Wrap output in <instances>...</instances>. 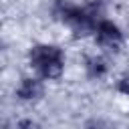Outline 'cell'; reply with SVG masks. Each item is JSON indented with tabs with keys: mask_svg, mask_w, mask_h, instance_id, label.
I'll use <instances>...</instances> for the list:
<instances>
[{
	"mask_svg": "<svg viewBox=\"0 0 129 129\" xmlns=\"http://www.w3.org/2000/svg\"><path fill=\"white\" fill-rule=\"evenodd\" d=\"M30 64L44 79H58L62 73V52L50 44H38L30 50Z\"/></svg>",
	"mask_w": 129,
	"mask_h": 129,
	"instance_id": "1",
	"label": "cell"
},
{
	"mask_svg": "<svg viewBox=\"0 0 129 129\" xmlns=\"http://www.w3.org/2000/svg\"><path fill=\"white\" fill-rule=\"evenodd\" d=\"M58 14H60V18H62L77 34H87V32L93 30V18H91L85 10H81V8H77V6L58 4Z\"/></svg>",
	"mask_w": 129,
	"mask_h": 129,
	"instance_id": "2",
	"label": "cell"
},
{
	"mask_svg": "<svg viewBox=\"0 0 129 129\" xmlns=\"http://www.w3.org/2000/svg\"><path fill=\"white\" fill-rule=\"evenodd\" d=\"M97 40L103 48H109V50H119L121 42H123V36H121V30L109 22V20H103L99 26H97Z\"/></svg>",
	"mask_w": 129,
	"mask_h": 129,
	"instance_id": "3",
	"label": "cell"
},
{
	"mask_svg": "<svg viewBox=\"0 0 129 129\" xmlns=\"http://www.w3.org/2000/svg\"><path fill=\"white\" fill-rule=\"evenodd\" d=\"M42 95V85L36 79H24L22 85L18 87V97L20 99H38Z\"/></svg>",
	"mask_w": 129,
	"mask_h": 129,
	"instance_id": "4",
	"label": "cell"
},
{
	"mask_svg": "<svg viewBox=\"0 0 129 129\" xmlns=\"http://www.w3.org/2000/svg\"><path fill=\"white\" fill-rule=\"evenodd\" d=\"M89 73L95 77H99V75H103L105 73V62H103V58H91L89 60Z\"/></svg>",
	"mask_w": 129,
	"mask_h": 129,
	"instance_id": "5",
	"label": "cell"
},
{
	"mask_svg": "<svg viewBox=\"0 0 129 129\" xmlns=\"http://www.w3.org/2000/svg\"><path fill=\"white\" fill-rule=\"evenodd\" d=\"M119 91H121V93H125V95H129V75H127V77H123V79L119 81Z\"/></svg>",
	"mask_w": 129,
	"mask_h": 129,
	"instance_id": "6",
	"label": "cell"
}]
</instances>
